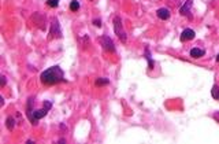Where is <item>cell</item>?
I'll return each instance as SVG.
<instances>
[{
    "mask_svg": "<svg viewBox=\"0 0 219 144\" xmlns=\"http://www.w3.org/2000/svg\"><path fill=\"white\" fill-rule=\"evenodd\" d=\"M33 100H35L33 97H29L28 106H26V115H28V118L30 119L32 125H37V122H39V121L43 118V117L47 115L48 111H50V110L52 108V102H51V100H45L43 108H40V110H33V108H32Z\"/></svg>",
    "mask_w": 219,
    "mask_h": 144,
    "instance_id": "cell-1",
    "label": "cell"
},
{
    "mask_svg": "<svg viewBox=\"0 0 219 144\" xmlns=\"http://www.w3.org/2000/svg\"><path fill=\"white\" fill-rule=\"evenodd\" d=\"M40 78H41V82H44V84L54 85V84H58V82L65 81V71L60 69L59 66H52L50 69L44 70L41 73Z\"/></svg>",
    "mask_w": 219,
    "mask_h": 144,
    "instance_id": "cell-2",
    "label": "cell"
},
{
    "mask_svg": "<svg viewBox=\"0 0 219 144\" xmlns=\"http://www.w3.org/2000/svg\"><path fill=\"white\" fill-rule=\"evenodd\" d=\"M114 30H115V35L119 37L120 41H126V32L123 30V25H122V19H120V17H114Z\"/></svg>",
    "mask_w": 219,
    "mask_h": 144,
    "instance_id": "cell-3",
    "label": "cell"
},
{
    "mask_svg": "<svg viewBox=\"0 0 219 144\" xmlns=\"http://www.w3.org/2000/svg\"><path fill=\"white\" fill-rule=\"evenodd\" d=\"M50 39L52 37H56V39H62V30H60V24L58 21V18H55V19H52L51 22V30H50Z\"/></svg>",
    "mask_w": 219,
    "mask_h": 144,
    "instance_id": "cell-4",
    "label": "cell"
},
{
    "mask_svg": "<svg viewBox=\"0 0 219 144\" xmlns=\"http://www.w3.org/2000/svg\"><path fill=\"white\" fill-rule=\"evenodd\" d=\"M99 43L103 45L104 51H107V52H115L114 41L110 39L108 36H101V37H99Z\"/></svg>",
    "mask_w": 219,
    "mask_h": 144,
    "instance_id": "cell-5",
    "label": "cell"
},
{
    "mask_svg": "<svg viewBox=\"0 0 219 144\" xmlns=\"http://www.w3.org/2000/svg\"><path fill=\"white\" fill-rule=\"evenodd\" d=\"M192 6H193V0H186V2L182 4V7L179 8L181 15H185V17H188L190 19V18H192V14H190Z\"/></svg>",
    "mask_w": 219,
    "mask_h": 144,
    "instance_id": "cell-6",
    "label": "cell"
},
{
    "mask_svg": "<svg viewBox=\"0 0 219 144\" xmlns=\"http://www.w3.org/2000/svg\"><path fill=\"white\" fill-rule=\"evenodd\" d=\"M156 15L158 18L162 21H167L170 18V15H171V13H170V10L167 8V7H162V8H159L156 11Z\"/></svg>",
    "mask_w": 219,
    "mask_h": 144,
    "instance_id": "cell-7",
    "label": "cell"
},
{
    "mask_svg": "<svg viewBox=\"0 0 219 144\" xmlns=\"http://www.w3.org/2000/svg\"><path fill=\"white\" fill-rule=\"evenodd\" d=\"M195 30L193 29H185L184 32H182V35H181V37H179V40L181 41H186V40H192V39H195Z\"/></svg>",
    "mask_w": 219,
    "mask_h": 144,
    "instance_id": "cell-8",
    "label": "cell"
},
{
    "mask_svg": "<svg viewBox=\"0 0 219 144\" xmlns=\"http://www.w3.org/2000/svg\"><path fill=\"white\" fill-rule=\"evenodd\" d=\"M189 54H190L192 58L197 59V58H201V56H204V55H206V51L203 50V48H197V47H196V48H192Z\"/></svg>",
    "mask_w": 219,
    "mask_h": 144,
    "instance_id": "cell-9",
    "label": "cell"
},
{
    "mask_svg": "<svg viewBox=\"0 0 219 144\" xmlns=\"http://www.w3.org/2000/svg\"><path fill=\"white\" fill-rule=\"evenodd\" d=\"M144 58L148 60V65L149 67L148 69L149 70H152L153 67H155V62H153V59H152V56H151V51H149V47H145V50H144Z\"/></svg>",
    "mask_w": 219,
    "mask_h": 144,
    "instance_id": "cell-10",
    "label": "cell"
},
{
    "mask_svg": "<svg viewBox=\"0 0 219 144\" xmlns=\"http://www.w3.org/2000/svg\"><path fill=\"white\" fill-rule=\"evenodd\" d=\"M14 126H15V118L14 117H8V118L6 119V128L8 130H13Z\"/></svg>",
    "mask_w": 219,
    "mask_h": 144,
    "instance_id": "cell-11",
    "label": "cell"
},
{
    "mask_svg": "<svg viewBox=\"0 0 219 144\" xmlns=\"http://www.w3.org/2000/svg\"><path fill=\"white\" fill-rule=\"evenodd\" d=\"M95 84L97 85V86H101V85H107V84H110V80L108 78H104V77H101V78H97L96 80V82Z\"/></svg>",
    "mask_w": 219,
    "mask_h": 144,
    "instance_id": "cell-12",
    "label": "cell"
},
{
    "mask_svg": "<svg viewBox=\"0 0 219 144\" xmlns=\"http://www.w3.org/2000/svg\"><path fill=\"white\" fill-rule=\"evenodd\" d=\"M211 95H212L214 99L219 100V86L218 85H214L212 86V89H211Z\"/></svg>",
    "mask_w": 219,
    "mask_h": 144,
    "instance_id": "cell-13",
    "label": "cell"
},
{
    "mask_svg": "<svg viewBox=\"0 0 219 144\" xmlns=\"http://www.w3.org/2000/svg\"><path fill=\"white\" fill-rule=\"evenodd\" d=\"M70 10L71 11L80 10V2H78V0H71L70 2Z\"/></svg>",
    "mask_w": 219,
    "mask_h": 144,
    "instance_id": "cell-14",
    "label": "cell"
},
{
    "mask_svg": "<svg viewBox=\"0 0 219 144\" xmlns=\"http://www.w3.org/2000/svg\"><path fill=\"white\" fill-rule=\"evenodd\" d=\"M47 4L50 7H52V8H55V7L59 6V2L58 0H47Z\"/></svg>",
    "mask_w": 219,
    "mask_h": 144,
    "instance_id": "cell-15",
    "label": "cell"
},
{
    "mask_svg": "<svg viewBox=\"0 0 219 144\" xmlns=\"http://www.w3.org/2000/svg\"><path fill=\"white\" fill-rule=\"evenodd\" d=\"M93 25H95V26H99V28H101V21H100V19H93Z\"/></svg>",
    "mask_w": 219,
    "mask_h": 144,
    "instance_id": "cell-16",
    "label": "cell"
},
{
    "mask_svg": "<svg viewBox=\"0 0 219 144\" xmlns=\"http://www.w3.org/2000/svg\"><path fill=\"white\" fill-rule=\"evenodd\" d=\"M0 78H2V86H6V82H7L6 77H4V75H2V77H0Z\"/></svg>",
    "mask_w": 219,
    "mask_h": 144,
    "instance_id": "cell-17",
    "label": "cell"
},
{
    "mask_svg": "<svg viewBox=\"0 0 219 144\" xmlns=\"http://www.w3.org/2000/svg\"><path fill=\"white\" fill-rule=\"evenodd\" d=\"M58 143H66V139H59Z\"/></svg>",
    "mask_w": 219,
    "mask_h": 144,
    "instance_id": "cell-18",
    "label": "cell"
},
{
    "mask_svg": "<svg viewBox=\"0 0 219 144\" xmlns=\"http://www.w3.org/2000/svg\"><path fill=\"white\" fill-rule=\"evenodd\" d=\"M216 60H218V62H219V55H218V56H216Z\"/></svg>",
    "mask_w": 219,
    "mask_h": 144,
    "instance_id": "cell-19",
    "label": "cell"
},
{
    "mask_svg": "<svg viewBox=\"0 0 219 144\" xmlns=\"http://www.w3.org/2000/svg\"><path fill=\"white\" fill-rule=\"evenodd\" d=\"M58 2H59V0H58Z\"/></svg>",
    "mask_w": 219,
    "mask_h": 144,
    "instance_id": "cell-20",
    "label": "cell"
}]
</instances>
